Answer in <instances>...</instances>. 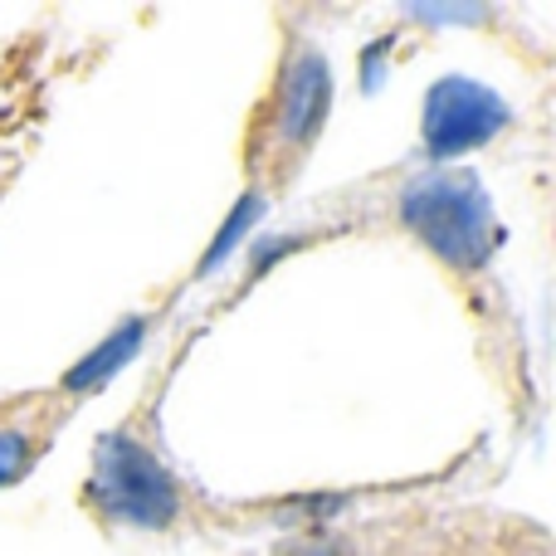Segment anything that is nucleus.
Wrapping results in <instances>:
<instances>
[{"mask_svg": "<svg viewBox=\"0 0 556 556\" xmlns=\"http://www.w3.org/2000/svg\"><path fill=\"white\" fill-rule=\"evenodd\" d=\"M352 220H362L366 230L401 235L444 274L459 307L469 313L473 337L489 346L493 381L518 386L522 401L528 395L522 323L498 278V230H493V211L479 176L454 172V166L401 172L391 181L376 176L366 191H356Z\"/></svg>", "mask_w": 556, "mask_h": 556, "instance_id": "nucleus-1", "label": "nucleus"}, {"mask_svg": "<svg viewBox=\"0 0 556 556\" xmlns=\"http://www.w3.org/2000/svg\"><path fill=\"white\" fill-rule=\"evenodd\" d=\"M176 356L147 376L132 410L98 434L93 459L78 479V513L103 532H147V538H205L240 528H303L307 503H225L176 469L162 444V395L172 391Z\"/></svg>", "mask_w": 556, "mask_h": 556, "instance_id": "nucleus-2", "label": "nucleus"}, {"mask_svg": "<svg viewBox=\"0 0 556 556\" xmlns=\"http://www.w3.org/2000/svg\"><path fill=\"white\" fill-rule=\"evenodd\" d=\"M332 98L337 78L327 49L303 25H288L240 132V176L254 201H283L303 181L332 123Z\"/></svg>", "mask_w": 556, "mask_h": 556, "instance_id": "nucleus-3", "label": "nucleus"}, {"mask_svg": "<svg viewBox=\"0 0 556 556\" xmlns=\"http://www.w3.org/2000/svg\"><path fill=\"white\" fill-rule=\"evenodd\" d=\"M162 317H166V307L123 317L84 362H74L49 386L0 391V493L25 483L29 473L39 469V459L64 440V430L84 415V405H93L98 395L113 386V376L142 352L152 327L162 323Z\"/></svg>", "mask_w": 556, "mask_h": 556, "instance_id": "nucleus-4", "label": "nucleus"}]
</instances>
